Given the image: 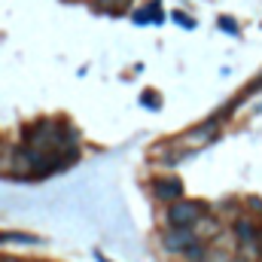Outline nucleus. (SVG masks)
<instances>
[{
    "label": "nucleus",
    "mask_w": 262,
    "mask_h": 262,
    "mask_svg": "<svg viewBox=\"0 0 262 262\" xmlns=\"http://www.w3.org/2000/svg\"><path fill=\"white\" fill-rule=\"evenodd\" d=\"M192 235H195L198 241H201V238H204V241H210V238H216V235H220V223H213L210 216H201L195 226H192Z\"/></svg>",
    "instance_id": "nucleus-3"
},
{
    "label": "nucleus",
    "mask_w": 262,
    "mask_h": 262,
    "mask_svg": "<svg viewBox=\"0 0 262 262\" xmlns=\"http://www.w3.org/2000/svg\"><path fill=\"white\" fill-rule=\"evenodd\" d=\"M0 262H18V259H0Z\"/></svg>",
    "instance_id": "nucleus-7"
},
{
    "label": "nucleus",
    "mask_w": 262,
    "mask_h": 262,
    "mask_svg": "<svg viewBox=\"0 0 262 262\" xmlns=\"http://www.w3.org/2000/svg\"><path fill=\"white\" fill-rule=\"evenodd\" d=\"M180 192H183L180 180H159L156 183V195L159 198H180Z\"/></svg>",
    "instance_id": "nucleus-4"
},
{
    "label": "nucleus",
    "mask_w": 262,
    "mask_h": 262,
    "mask_svg": "<svg viewBox=\"0 0 262 262\" xmlns=\"http://www.w3.org/2000/svg\"><path fill=\"white\" fill-rule=\"evenodd\" d=\"M104 3H107L113 12H119V9H125V6H128V0H104Z\"/></svg>",
    "instance_id": "nucleus-6"
},
{
    "label": "nucleus",
    "mask_w": 262,
    "mask_h": 262,
    "mask_svg": "<svg viewBox=\"0 0 262 262\" xmlns=\"http://www.w3.org/2000/svg\"><path fill=\"white\" fill-rule=\"evenodd\" d=\"M198 262H232V256H229V250H216V247H210Z\"/></svg>",
    "instance_id": "nucleus-5"
},
{
    "label": "nucleus",
    "mask_w": 262,
    "mask_h": 262,
    "mask_svg": "<svg viewBox=\"0 0 262 262\" xmlns=\"http://www.w3.org/2000/svg\"><path fill=\"white\" fill-rule=\"evenodd\" d=\"M213 131H216V125H201V128H195V131H189L180 143H183V149H195V146H201V143H207L210 137H213Z\"/></svg>",
    "instance_id": "nucleus-2"
},
{
    "label": "nucleus",
    "mask_w": 262,
    "mask_h": 262,
    "mask_svg": "<svg viewBox=\"0 0 262 262\" xmlns=\"http://www.w3.org/2000/svg\"><path fill=\"white\" fill-rule=\"evenodd\" d=\"M201 216H204V210H201L198 201H177V204H171V210H168L171 229H192Z\"/></svg>",
    "instance_id": "nucleus-1"
}]
</instances>
